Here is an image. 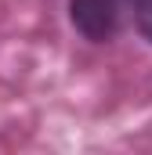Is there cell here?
Returning a JSON list of instances; mask_svg holds the SVG:
<instances>
[{
	"mask_svg": "<svg viewBox=\"0 0 152 155\" xmlns=\"http://www.w3.org/2000/svg\"><path fill=\"white\" fill-rule=\"evenodd\" d=\"M69 18L87 40L105 43L127 18V0H69Z\"/></svg>",
	"mask_w": 152,
	"mask_h": 155,
	"instance_id": "obj_1",
	"label": "cell"
},
{
	"mask_svg": "<svg viewBox=\"0 0 152 155\" xmlns=\"http://www.w3.org/2000/svg\"><path fill=\"white\" fill-rule=\"evenodd\" d=\"M134 15H138V29H141V36L152 43V0H138Z\"/></svg>",
	"mask_w": 152,
	"mask_h": 155,
	"instance_id": "obj_2",
	"label": "cell"
}]
</instances>
